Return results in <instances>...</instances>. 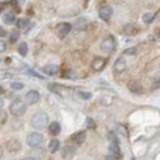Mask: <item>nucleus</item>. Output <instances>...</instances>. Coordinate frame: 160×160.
Segmentation results:
<instances>
[{"label": "nucleus", "mask_w": 160, "mask_h": 160, "mask_svg": "<svg viewBox=\"0 0 160 160\" xmlns=\"http://www.w3.org/2000/svg\"><path fill=\"white\" fill-rule=\"evenodd\" d=\"M26 143L31 147V148H35V147H40L41 144L43 143V136L38 133V132H33V133H30L27 136V139Z\"/></svg>", "instance_id": "7ed1b4c3"}, {"label": "nucleus", "mask_w": 160, "mask_h": 160, "mask_svg": "<svg viewBox=\"0 0 160 160\" xmlns=\"http://www.w3.org/2000/svg\"><path fill=\"white\" fill-rule=\"evenodd\" d=\"M137 53V48L136 47H131V48H127L123 51V54H128V56H134Z\"/></svg>", "instance_id": "7c9ffc66"}, {"label": "nucleus", "mask_w": 160, "mask_h": 160, "mask_svg": "<svg viewBox=\"0 0 160 160\" xmlns=\"http://www.w3.org/2000/svg\"><path fill=\"white\" fill-rule=\"evenodd\" d=\"M14 75H15V73H14L12 70H9V69H0V80L12 78Z\"/></svg>", "instance_id": "412c9836"}, {"label": "nucleus", "mask_w": 160, "mask_h": 160, "mask_svg": "<svg viewBox=\"0 0 160 160\" xmlns=\"http://www.w3.org/2000/svg\"><path fill=\"white\" fill-rule=\"evenodd\" d=\"M19 37H20V32L18 31V30H14V31H11V35H10V42H16V41L19 40Z\"/></svg>", "instance_id": "bb28decb"}, {"label": "nucleus", "mask_w": 160, "mask_h": 160, "mask_svg": "<svg viewBox=\"0 0 160 160\" xmlns=\"http://www.w3.org/2000/svg\"><path fill=\"white\" fill-rule=\"evenodd\" d=\"M21 160H35V159H32V158H23V159Z\"/></svg>", "instance_id": "37998d69"}, {"label": "nucleus", "mask_w": 160, "mask_h": 160, "mask_svg": "<svg viewBox=\"0 0 160 160\" xmlns=\"http://www.w3.org/2000/svg\"><path fill=\"white\" fill-rule=\"evenodd\" d=\"M2 106H4V99L0 98V108H2Z\"/></svg>", "instance_id": "58836bf2"}, {"label": "nucleus", "mask_w": 160, "mask_h": 160, "mask_svg": "<svg viewBox=\"0 0 160 160\" xmlns=\"http://www.w3.org/2000/svg\"><path fill=\"white\" fill-rule=\"evenodd\" d=\"M86 25H88V22L85 19H82V18H80L78 20L75 21V23H74V27L77 28V30H79V31H82V30H85L86 28Z\"/></svg>", "instance_id": "4be33fe9"}, {"label": "nucleus", "mask_w": 160, "mask_h": 160, "mask_svg": "<svg viewBox=\"0 0 160 160\" xmlns=\"http://www.w3.org/2000/svg\"><path fill=\"white\" fill-rule=\"evenodd\" d=\"M6 120H8V115H6V112H5V111H2V110L0 108V124L5 123Z\"/></svg>", "instance_id": "473e14b6"}, {"label": "nucleus", "mask_w": 160, "mask_h": 160, "mask_svg": "<svg viewBox=\"0 0 160 160\" xmlns=\"http://www.w3.org/2000/svg\"><path fill=\"white\" fill-rule=\"evenodd\" d=\"M2 154H4V152H2V148H1V145H0V159L2 158Z\"/></svg>", "instance_id": "a19ab883"}, {"label": "nucleus", "mask_w": 160, "mask_h": 160, "mask_svg": "<svg viewBox=\"0 0 160 160\" xmlns=\"http://www.w3.org/2000/svg\"><path fill=\"white\" fill-rule=\"evenodd\" d=\"M4 92H5V90H4V88H2V86H0V95H2Z\"/></svg>", "instance_id": "ea45409f"}, {"label": "nucleus", "mask_w": 160, "mask_h": 160, "mask_svg": "<svg viewBox=\"0 0 160 160\" xmlns=\"http://www.w3.org/2000/svg\"><path fill=\"white\" fill-rule=\"evenodd\" d=\"M139 27L136 26L134 23H127L123 26V32L127 35V36H136L137 33H139Z\"/></svg>", "instance_id": "9b49d317"}, {"label": "nucleus", "mask_w": 160, "mask_h": 160, "mask_svg": "<svg viewBox=\"0 0 160 160\" xmlns=\"http://www.w3.org/2000/svg\"><path fill=\"white\" fill-rule=\"evenodd\" d=\"M15 20H16V18H15V15L11 14V12H8V14L4 15V22L8 23V25H12V23L15 22Z\"/></svg>", "instance_id": "5701e85b"}, {"label": "nucleus", "mask_w": 160, "mask_h": 160, "mask_svg": "<svg viewBox=\"0 0 160 160\" xmlns=\"http://www.w3.org/2000/svg\"><path fill=\"white\" fill-rule=\"evenodd\" d=\"M78 96L82 100H90L91 99V92H88V91H78Z\"/></svg>", "instance_id": "a878e982"}, {"label": "nucleus", "mask_w": 160, "mask_h": 160, "mask_svg": "<svg viewBox=\"0 0 160 160\" xmlns=\"http://www.w3.org/2000/svg\"><path fill=\"white\" fill-rule=\"evenodd\" d=\"M25 100H26V103H28V105H35L40 101V92L37 90H30L26 94Z\"/></svg>", "instance_id": "1a4fd4ad"}, {"label": "nucleus", "mask_w": 160, "mask_h": 160, "mask_svg": "<svg viewBox=\"0 0 160 160\" xmlns=\"http://www.w3.org/2000/svg\"><path fill=\"white\" fill-rule=\"evenodd\" d=\"M86 127L89 128V129H95L96 128V123H95V121L92 120V118H86Z\"/></svg>", "instance_id": "c756f323"}, {"label": "nucleus", "mask_w": 160, "mask_h": 160, "mask_svg": "<svg viewBox=\"0 0 160 160\" xmlns=\"http://www.w3.org/2000/svg\"><path fill=\"white\" fill-rule=\"evenodd\" d=\"M5 147H6V150L9 153H18L21 149V143L20 140L16 139V138H11V139H9L6 142Z\"/></svg>", "instance_id": "423d86ee"}, {"label": "nucleus", "mask_w": 160, "mask_h": 160, "mask_svg": "<svg viewBox=\"0 0 160 160\" xmlns=\"http://www.w3.org/2000/svg\"><path fill=\"white\" fill-rule=\"evenodd\" d=\"M63 77H64L65 79H75L77 74H75V72H73V70H68Z\"/></svg>", "instance_id": "2f4dec72"}, {"label": "nucleus", "mask_w": 160, "mask_h": 160, "mask_svg": "<svg viewBox=\"0 0 160 160\" xmlns=\"http://www.w3.org/2000/svg\"><path fill=\"white\" fill-rule=\"evenodd\" d=\"M153 19H154V15H153L152 12H147V14H144V15H143V21H144L145 23L152 22Z\"/></svg>", "instance_id": "c85d7f7f"}, {"label": "nucleus", "mask_w": 160, "mask_h": 160, "mask_svg": "<svg viewBox=\"0 0 160 160\" xmlns=\"http://www.w3.org/2000/svg\"><path fill=\"white\" fill-rule=\"evenodd\" d=\"M70 31H72V25L69 22H62L57 27V33L60 38H64Z\"/></svg>", "instance_id": "6e6552de"}, {"label": "nucleus", "mask_w": 160, "mask_h": 160, "mask_svg": "<svg viewBox=\"0 0 160 160\" xmlns=\"http://www.w3.org/2000/svg\"><path fill=\"white\" fill-rule=\"evenodd\" d=\"M59 147H60L59 140H58V139H52L51 142H49L48 149H49V152H51V153H56V152H58Z\"/></svg>", "instance_id": "aec40b11"}, {"label": "nucleus", "mask_w": 160, "mask_h": 160, "mask_svg": "<svg viewBox=\"0 0 160 160\" xmlns=\"http://www.w3.org/2000/svg\"><path fill=\"white\" fill-rule=\"evenodd\" d=\"M107 138L111 140V142H113V140H117V138H116V136H115V133H113V132H110V133L107 134Z\"/></svg>", "instance_id": "f704fd0d"}, {"label": "nucleus", "mask_w": 160, "mask_h": 160, "mask_svg": "<svg viewBox=\"0 0 160 160\" xmlns=\"http://www.w3.org/2000/svg\"><path fill=\"white\" fill-rule=\"evenodd\" d=\"M115 47H116V41H115V38L112 36H108L107 38H105L101 42L100 46L101 51L105 52V53H111L115 49Z\"/></svg>", "instance_id": "20e7f679"}, {"label": "nucleus", "mask_w": 160, "mask_h": 160, "mask_svg": "<svg viewBox=\"0 0 160 160\" xmlns=\"http://www.w3.org/2000/svg\"><path fill=\"white\" fill-rule=\"evenodd\" d=\"M28 23H30L28 19H19V20L16 21V26L19 28H26L28 26Z\"/></svg>", "instance_id": "393cba45"}, {"label": "nucleus", "mask_w": 160, "mask_h": 160, "mask_svg": "<svg viewBox=\"0 0 160 160\" xmlns=\"http://www.w3.org/2000/svg\"><path fill=\"white\" fill-rule=\"evenodd\" d=\"M5 35H6V32H5V30H4V28H1V27H0V37H4V36H5Z\"/></svg>", "instance_id": "4c0bfd02"}, {"label": "nucleus", "mask_w": 160, "mask_h": 160, "mask_svg": "<svg viewBox=\"0 0 160 160\" xmlns=\"http://www.w3.org/2000/svg\"><path fill=\"white\" fill-rule=\"evenodd\" d=\"M75 152L77 150H75V148L73 145H67V147H64V149L62 152V155H63L64 159H72L74 157Z\"/></svg>", "instance_id": "f3484780"}, {"label": "nucleus", "mask_w": 160, "mask_h": 160, "mask_svg": "<svg viewBox=\"0 0 160 160\" xmlns=\"http://www.w3.org/2000/svg\"><path fill=\"white\" fill-rule=\"evenodd\" d=\"M44 157H46V150L43 148H41V147H35L30 152V158H32V159L35 160L43 159Z\"/></svg>", "instance_id": "9d476101"}, {"label": "nucleus", "mask_w": 160, "mask_h": 160, "mask_svg": "<svg viewBox=\"0 0 160 160\" xmlns=\"http://www.w3.org/2000/svg\"><path fill=\"white\" fill-rule=\"evenodd\" d=\"M60 124L58 122H52L51 124H49V127H48V132H49V134L51 136H53V137H56V136H58L60 133Z\"/></svg>", "instance_id": "a211bd4d"}, {"label": "nucleus", "mask_w": 160, "mask_h": 160, "mask_svg": "<svg viewBox=\"0 0 160 160\" xmlns=\"http://www.w3.org/2000/svg\"><path fill=\"white\" fill-rule=\"evenodd\" d=\"M155 86H157V88H160V80L158 82H155Z\"/></svg>", "instance_id": "79ce46f5"}, {"label": "nucleus", "mask_w": 160, "mask_h": 160, "mask_svg": "<svg viewBox=\"0 0 160 160\" xmlns=\"http://www.w3.org/2000/svg\"><path fill=\"white\" fill-rule=\"evenodd\" d=\"M42 70H43L44 74L52 77V75H56V74L58 73L59 68H58V65H56V64H47V65H44V67L42 68Z\"/></svg>", "instance_id": "dca6fc26"}, {"label": "nucleus", "mask_w": 160, "mask_h": 160, "mask_svg": "<svg viewBox=\"0 0 160 160\" xmlns=\"http://www.w3.org/2000/svg\"><path fill=\"white\" fill-rule=\"evenodd\" d=\"M18 51H19V53H20L22 57H25V56L27 54V52H28V46H27V43H26V42H22L21 44H19Z\"/></svg>", "instance_id": "b1692460"}, {"label": "nucleus", "mask_w": 160, "mask_h": 160, "mask_svg": "<svg viewBox=\"0 0 160 160\" xmlns=\"http://www.w3.org/2000/svg\"><path fill=\"white\" fill-rule=\"evenodd\" d=\"M85 1H89V0H85Z\"/></svg>", "instance_id": "a18cd8bd"}, {"label": "nucleus", "mask_w": 160, "mask_h": 160, "mask_svg": "<svg viewBox=\"0 0 160 160\" xmlns=\"http://www.w3.org/2000/svg\"><path fill=\"white\" fill-rule=\"evenodd\" d=\"M128 89L133 94H142L143 92V86H142V84H140L139 81H137V80H131L128 82Z\"/></svg>", "instance_id": "ddd939ff"}, {"label": "nucleus", "mask_w": 160, "mask_h": 160, "mask_svg": "<svg viewBox=\"0 0 160 160\" xmlns=\"http://www.w3.org/2000/svg\"><path fill=\"white\" fill-rule=\"evenodd\" d=\"M105 65H106V59H105V58H102V57H96L95 59L92 60V63H91L92 69H94V70H96V72L102 70V69L105 68Z\"/></svg>", "instance_id": "4468645a"}, {"label": "nucleus", "mask_w": 160, "mask_h": 160, "mask_svg": "<svg viewBox=\"0 0 160 160\" xmlns=\"http://www.w3.org/2000/svg\"><path fill=\"white\" fill-rule=\"evenodd\" d=\"M110 152H111V154L117 155V157L121 158V150H120V147H118V140H113V142L111 143V145H110Z\"/></svg>", "instance_id": "6ab92c4d"}, {"label": "nucleus", "mask_w": 160, "mask_h": 160, "mask_svg": "<svg viewBox=\"0 0 160 160\" xmlns=\"http://www.w3.org/2000/svg\"><path fill=\"white\" fill-rule=\"evenodd\" d=\"M6 49V43L4 41H0V52H4Z\"/></svg>", "instance_id": "e433bc0d"}, {"label": "nucleus", "mask_w": 160, "mask_h": 160, "mask_svg": "<svg viewBox=\"0 0 160 160\" xmlns=\"http://www.w3.org/2000/svg\"><path fill=\"white\" fill-rule=\"evenodd\" d=\"M1 10H2V8H1V6H0V12H1Z\"/></svg>", "instance_id": "c03bdc74"}, {"label": "nucleus", "mask_w": 160, "mask_h": 160, "mask_svg": "<svg viewBox=\"0 0 160 160\" xmlns=\"http://www.w3.org/2000/svg\"><path fill=\"white\" fill-rule=\"evenodd\" d=\"M27 73H28V74H31V75H33V77H36V78H38V79H44L42 75H40L38 73H36V72H33V70H31V69H28V70H27Z\"/></svg>", "instance_id": "72a5a7b5"}, {"label": "nucleus", "mask_w": 160, "mask_h": 160, "mask_svg": "<svg viewBox=\"0 0 160 160\" xmlns=\"http://www.w3.org/2000/svg\"><path fill=\"white\" fill-rule=\"evenodd\" d=\"M72 142L74 143V144H77V145H81L85 139H86V133L84 132V131H79V132H75L73 136H72Z\"/></svg>", "instance_id": "f8f14e48"}, {"label": "nucleus", "mask_w": 160, "mask_h": 160, "mask_svg": "<svg viewBox=\"0 0 160 160\" xmlns=\"http://www.w3.org/2000/svg\"><path fill=\"white\" fill-rule=\"evenodd\" d=\"M112 14H113V10H112V8L110 5H103V6H101L100 9H99V16L103 21L110 20Z\"/></svg>", "instance_id": "0eeeda50"}, {"label": "nucleus", "mask_w": 160, "mask_h": 160, "mask_svg": "<svg viewBox=\"0 0 160 160\" xmlns=\"http://www.w3.org/2000/svg\"><path fill=\"white\" fill-rule=\"evenodd\" d=\"M126 68H127L126 60L123 59V58H117L116 62H115V64H113V70L120 74V73H123L126 70Z\"/></svg>", "instance_id": "2eb2a0df"}, {"label": "nucleus", "mask_w": 160, "mask_h": 160, "mask_svg": "<svg viewBox=\"0 0 160 160\" xmlns=\"http://www.w3.org/2000/svg\"><path fill=\"white\" fill-rule=\"evenodd\" d=\"M48 121H49V117H48L47 113H44V112H37L31 118V126L35 129H43L44 127H47Z\"/></svg>", "instance_id": "f257e3e1"}, {"label": "nucleus", "mask_w": 160, "mask_h": 160, "mask_svg": "<svg viewBox=\"0 0 160 160\" xmlns=\"http://www.w3.org/2000/svg\"><path fill=\"white\" fill-rule=\"evenodd\" d=\"M48 90L54 92V94H57V95H60V96H64V95H67L70 91L68 88H65L63 85H59V84H56V82H49L48 84Z\"/></svg>", "instance_id": "39448f33"}, {"label": "nucleus", "mask_w": 160, "mask_h": 160, "mask_svg": "<svg viewBox=\"0 0 160 160\" xmlns=\"http://www.w3.org/2000/svg\"><path fill=\"white\" fill-rule=\"evenodd\" d=\"M10 112L15 117H21L26 112V103L21 99H15L10 103Z\"/></svg>", "instance_id": "f03ea898"}, {"label": "nucleus", "mask_w": 160, "mask_h": 160, "mask_svg": "<svg viewBox=\"0 0 160 160\" xmlns=\"http://www.w3.org/2000/svg\"><path fill=\"white\" fill-rule=\"evenodd\" d=\"M10 88H11L12 90H21V89L23 88V84L20 82V81H14V82L10 84Z\"/></svg>", "instance_id": "cd10ccee"}, {"label": "nucleus", "mask_w": 160, "mask_h": 160, "mask_svg": "<svg viewBox=\"0 0 160 160\" xmlns=\"http://www.w3.org/2000/svg\"><path fill=\"white\" fill-rule=\"evenodd\" d=\"M106 160H120V157L113 155V154H110V155L106 157Z\"/></svg>", "instance_id": "c9c22d12"}, {"label": "nucleus", "mask_w": 160, "mask_h": 160, "mask_svg": "<svg viewBox=\"0 0 160 160\" xmlns=\"http://www.w3.org/2000/svg\"><path fill=\"white\" fill-rule=\"evenodd\" d=\"M132 160H136V159H132Z\"/></svg>", "instance_id": "49530a36"}]
</instances>
